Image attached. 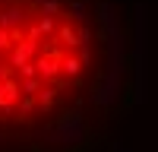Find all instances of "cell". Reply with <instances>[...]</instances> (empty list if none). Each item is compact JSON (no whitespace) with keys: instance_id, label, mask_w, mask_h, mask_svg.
I'll use <instances>...</instances> for the list:
<instances>
[{"instance_id":"cell-16","label":"cell","mask_w":158,"mask_h":152,"mask_svg":"<svg viewBox=\"0 0 158 152\" xmlns=\"http://www.w3.org/2000/svg\"><path fill=\"white\" fill-rule=\"evenodd\" d=\"M10 44H13V35H10V32H3V29H0V51H6Z\"/></svg>"},{"instance_id":"cell-4","label":"cell","mask_w":158,"mask_h":152,"mask_svg":"<svg viewBox=\"0 0 158 152\" xmlns=\"http://www.w3.org/2000/svg\"><path fill=\"white\" fill-rule=\"evenodd\" d=\"M35 63V76L38 79H57V73H60V60H57V54H44V57H35L32 60Z\"/></svg>"},{"instance_id":"cell-15","label":"cell","mask_w":158,"mask_h":152,"mask_svg":"<svg viewBox=\"0 0 158 152\" xmlns=\"http://www.w3.org/2000/svg\"><path fill=\"white\" fill-rule=\"evenodd\" d=\"M19 76H22V79H38V76H35V63H25V67H19Z\"/></svg>"},{"instance_id":"cell-13","label":"cell","mask_w":158,"mask_h":152,"mask_svg":"<svg viewBox=\"0 0 158 152\" xmlns=\"http://www.w3.org/2000/svg\"><path fill=\"white\" fill-rule=\"evenodd\" d=\"M57 38H60V44H67V48H79L76 32L70 29V25H60V29H57Z\"/></svg>"},{"instance_id":"cell-2","label":"cell","mask_w":158,"mask_h":152,"mask_svg":"<svg viewBox=\"0 0 158 152\" xmlns=\"http://www.w3.org/2000/svg\"><path fill=\"white\" fill-rule=\"evenodd\" d=\"M41 136H44V143H57L63 149H76V146L85 143V117L79 111H73L67 117H60L54 127H48Z\"/></svg>"},{"instance_id":"cell-1","label":"cell","mask_w":158,"mask_h":152,"mask_svg":"<svg viewBox=\"0 0 158 152\" xmlns=\"http://www.w3.org/2000/svg\"><path fill=\"white\" fill-rule=\"evenodd\" d=\"M98 19H101V38L108 44V67H104L95 92H92V101L98 108H114L120 101V79L127 73V35L117 22V10L111 0L98 3Z\"/></svg>"},{"instance_id":"cell-3","label":"cell","mask_w":158,"mask_h":152,"mask_svg":"<svg viewBox=\"0 0 158 152\" xmlns=\"http://www.w3.org/2000/svg\"><path fill=\"white\" fill-rule=\"evenodd\" d=\"M136 29H133V60H146V6L136 3Z\"/></svg>"},{"instance_id":"cell-18","label":"cell","mask_w":158,"mask_h":152,"mask_svg":"<svg viewBox=\"0 0 158 152\" xmlns=\"http://www.w3.org/2000/svg\"><path fill=\"white\" fill-rule=\"evenodd\" d=\"M111 152H133V149H130V146H120V143H114V149Z\"/></svg>"},{"instance_id":"cell-8","label":"cell","mask_w":158,"mask_h":152,"mask_svg":"<svg viewBox=\"0 0 158 152\" xmlns=\"http://www.w3.org/2000/svg\"><path fill=\"white\" fill-rule=\"evenodd\" d=\"M60 70L67 73V76H73V79H76V76L82 73V63H79V57H63V60H60Z\"/></svg>"},{"instance_id":"cell-9","label":"cell","mask_w":158,"mask_h":152,"mask_svg":"<svg viewBox=\"0 0 158 152\" xmlns=\"http://www.w3.org/2000/svg\"><path fill=\"white\" fill-rule=\"evenodd\" d=\"M16 51L25 57V60H35L38 57V41H32V38H25V41H19L16 44Z\"/></svg>"},{"instance_id":"cell-14","label":"cell","mask_w":158,"mask_h":152,"mask_svg":"<svg viewBox=\"0 0 158 152\" xmlns=\"http://www.w3.org/2000/svg\"><path fill=\"white\" fill-rule=\"evenodd\" d=\"M35 98H38V105H41V108L48 111L51 105H54V98H57V89H41V92H38Z\"/></svg>"},{"instance_id":"cell-5","label":"cell","mask_w":158,"mask_h":152,"mask_svg":"<svg viewBox=\"0 0 158 152\" xmlns=\"http://www.w3.org/2000/svg\"><path fill=\"white\" fill-rule=\"evenodd\" d=\"M25 25V10L22 6H6V10H0V29L3 32H16V29H22Z\"/></svg>"},{"instance_id":"cell-12","label":"cell","mask_w":158,"mask_h":152,"mask_svg":"<svg viewBox=\"0 0 158 152\" xmlns=\"http://www.w3.org/2000/svg\"><path fill=\"white\" fill-rule=\"evenodd\" d=\"M38 92H41V79H22V86H19V95H25V98H35Z\"/></svg>"},{"instance_id":"cell-6","label":"cell","mask_w":158,"mask_h":152,"mask_svg":"<svg viewBox=\"0 0 158 152\" xmlns=\"http://www.w3.org/2000/svg\"><path fill=\"white\" fill-rule=\"evenodd\" d=\"M51 32H57V22L48 19V16H38V22L29 29V38H32V41H38V35H51Z\"/></svg>"},{"instance_id":"cell-19","label":"cell","mask_w":158,"mask_h":152,"mask_svg":"<svg viewBox=\"0 0 158 152\" xmlns=\"http://www.w3.org/2000/svg\"><path fill=\"white\" fill-rule=\"evenodd\" d=\"M0 89H3V79H0Z\"/></svg>"},{"instance_id":"cell-7","label":"cell","mask_w":158,"mask_h":152,"mask_svg":"<svg viewBox=\"0 0 158 152\" xmlns=\"http://www.w3.org/2000/svg\"><path fill=\"white\" fill-rule=\"evenodd\" d=\"M0 95H3L6 105H16V101H19V79H13V76H10V79L3 82V89H0Z\"/></svg>"},{"instance_id":"cell-10","label":"cell","mask_w":158,"mask_h":152,"mask_svg":"<svg viewBox=\"0 0 158 152\" xmlns=\"http://www.w3.org/2000/svg\"><path fill=\"white\" fill-rule=\"evenodd\" d=\"M35 3L41 6V16H48V19L60 16V0H35Z\"/></svg>"},{"instance_id":"cell-11","label":"cell","mask_w":158,"mask_h":152,"mask_svg":"<svg viewBox=\"0 0 158 152\" xmlns=\"http://www.w3.org/2000/svg\"><path fill=\"white\" fill-rule=\"evenodd\" d=\"M85 13H89L85 0H70V16H73V22H85Z\"/></svg>"},{"instance_id":"cell-17","label":"cell","mask_w":158,"mask_h":152,"mask_svg":"<svg viewBox=\"0 0 158 152\" xmlns=\"http://www.w3.org/2000/svg\"><path fill=\"white\" fill-rule=\"evenodd\" d=\"M29 111H35V98H25L22 101V114H29Z\"/></svg>"}]
</instances>
